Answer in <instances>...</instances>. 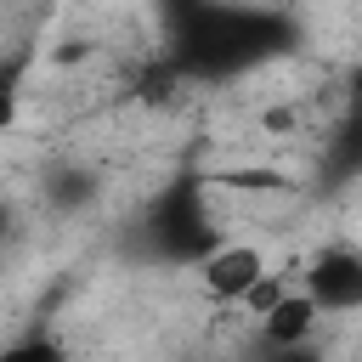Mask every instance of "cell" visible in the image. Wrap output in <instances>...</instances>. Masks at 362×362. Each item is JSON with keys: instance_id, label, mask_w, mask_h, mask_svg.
<instances>
[{"instance_id": "1", "label": "cell", "mask_w": 362, "mask_h": 362, "mask_svg": "<svg viewBox=\"0 0 362 362\" xmlns=\"http://www.w3.org/2000/svg\"><path fill=\"white\" fill-rule=\"evenodd\" d=\"M300 288L322 305V317L362 311V249L356 243H322L311 266L300 272Z\"/></svg>"}, {"instance_id": "2", "label": "cell", "mask_w": 362, "mask_h": 362, "mask_svg": "<svg viewBox=\"0 0 362 362\" xmlns=\"http://www.w3.org/2000/svg\"><path fill=\"white\" fill-rule=\"evenodd\" d=\"M266 272H272V260H266V249H260L255 238H226V243H215V249L198 260V288H204L215 305H243V294H249Z\"/></svg>"}, {"instance_id": "3", "label": "cell", "mask_w": 362, "mask_h": 362, "mask_svg": "<svg viewBox=\"0 0 362 362\" xmlns=\"http://www.w3.org/2000/svg\"><path fill=\"white\" fill-rule=\"evenodd\" d=\"M317 317H322V305H317V300L294 283V288H288V294H283V300L260 317V334H266L272 345H300V339L317 328Z\"/></svg>"}]
</instances>
